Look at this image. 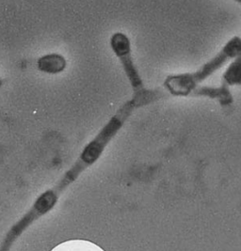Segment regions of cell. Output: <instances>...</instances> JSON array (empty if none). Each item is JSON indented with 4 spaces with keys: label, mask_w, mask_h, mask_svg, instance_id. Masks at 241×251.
Here are the masks:
<instances>
[{
    "label": "cell",
    "mask_w": 241,
    "mask_h": 251,
    "mask_svg": "<svg viewBox=\"0 0 241 251\" xmlns=\"http://www.w3.org/2000/svg\"><path fill=\"white\" fill-rule=\"evenodd\" d=\"M241 53V38L235 36L226 43L218 54L194 73L169 75L164 82L167 91L174 96L186 97L191 95L200 83L207 79L221 68L228 60L234 59Z\"/></svg>",
    "instance_id": "obj_1"
},
{
    "label": "cell",
    "mask_w": 241,
    "mask_h": 251,
    "mask_svg": "<svg viewBox=\"0 0 241 251\" xmlns=\"http://www.w3.org/2000/svg\"><path fill=\"white\" fill-rule=\"evenodd\" d=\"M130 46L129 38L122 32H116L110 38V46L115 55L119 57L122 66L127 74V78L130 81L134 92H136L144 89V87L143 82L138 75V70L131 57Z\"/></svg>",
    "instance_id": "obj_2"
},
{
    "label": "cell",
    "mask_w": 241,
    "mask_h": 251,
    "mask_svg": "<svg viewBox=\"0 0 241 251\" xmlns=\"http://www.w3.org/2000/svg\"><path fill=\"white\" fill-rule=\"evenodd\" d=\"M229 86L223 82L219 87H198L192 96H205L210 99L217 100L221 106H228L234 103L233 94L230 92Z\"/></svg>",
    "instance_id": "obj_3"
},
{
    "label": "cell",
    "mask_w": 241,
    "mask_h": 251,
    "mask_svg": "<svg viewBox=\"0 0 241 251\" xmlns=\"http://www.w3.org/2000/svg\"><path fill=\"white\" fill-rule=\"evenodd\" d=\"M37 66L40 71L44 73L57 75L65 70L67 66V61L63 56L54 53L40 57L37 61Z\"/></svg>",
    "instance_id": "obj_4"
},
{
    "label": "cell",
    "mask_w": 241,
    "mask_h": 251,
    "mask_svg": "<svg viewBox=\"0 0 241 251\" xmlns=\"http://www.w3.org/2000/svg\"><path fill=\"white\" fill-rule=\"evenodd\" d=\"M222 81L228 86H241V53L230 63L222 75Z\"/></svg>",
    "instance_id": "obj_5"
},
{
    "label": "cell",
    "mask_w": 241,
    "mask_h": 251,
    "mask_svg": "<svg viewBox=\"0 0 241 251\" xmlns=\"http://www.w3.org/2000/svg\"><path fill=\"white\" fill-rule=\"evenodd\" d=\"M233 1H235V2H238V3L241 4V0H233Z\"/></svg>",
    "instance_id": "obj_6"
}]
</instances>
